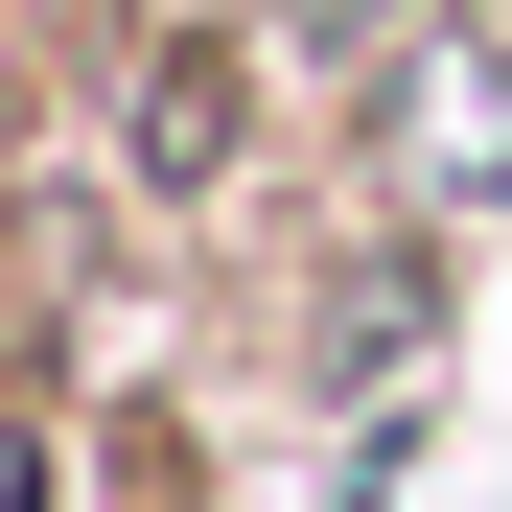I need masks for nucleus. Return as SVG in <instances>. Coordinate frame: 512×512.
<instances>
[{
    "mask_svg": "<svg viewBox=\"0 0 512 512\" xmlns=\"http://www.w3.org/2000/svg\"><path fill=\"white\" fill-rule=\"evenodd\" d=\"M396 210L419 233L512 210V0H443V24L396 47Z\"/></svg>",
    "mask_w": 512,
    "mask_h": 512,
    "instance_id": "1",
    "label": "nucleus"
},
{
    "mask_svg": "<svg viewBox=\"0 0 512 512\" xmlns=\"http://www.w3.org/2000/svg\"><path fill=\"white\" fill-rule=\"evenodd\" d=\"M117 117H140V187H233V140H256V70H233V24H163V47L117 70Z\"/></svg>",
    "mask_w": 512,
    "mask_h": 512,
    "instance_id": "2",
    "label": "nucleus"
},
{
    "mask_svg": "<svg viewBox=\"0 0 512 512\" xmlns=\"http://www.w3.org/2000/svg\"><path fill=\"white\" fill-rule=\"evenodd\" d=\"M0 512H47V419L24 396H0Z\"/></svg>",
    "mask_w": 512,
    "mask_h": 512,
    "instance_id": "3",
    "label": "nucleus"
}]
</instances>
